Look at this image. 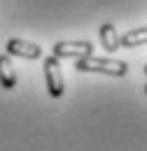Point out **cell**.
<instances>
[{
  "mask_svg": "<svg viewBox=\"0 0 147 151\" xmlns=\"http://www.w3.org/2000/svg\"><path fill=\"white\" fill-rule=\"evenodd\" d=\"M0 86L5 91H12L17 86V72H14V65H12V58L7 54L0 56Z\"/></svg>",
  "mask_w": 147,
  "mask_h": 151,
  "instance_id": "cell-5",
  "label": "cell"
},
{
  "mask_svg": "<svg viewBox=\"0 0 147 151\" xmlns=\"http://www.w3.org/2000/svg\"><path fill=\"white\" fill-rule=\"evenodd\" d=\"M145 93H147V88H145Z\"/></svg>",
  "mask_w": 147,
  "mask_h": 151,
  "instance_id": "cell-9",
  "label": "cell"
},
{
  "mask_svg": "<svg viewBox=\"0 0 147 151\" xmlns=\"http://www.w3.org/2000/svg\"><path fill=\"white\" fill-rule=\"evenodd\" d=\"M93 51V44L91 42H56L54 49H52V56H56L58 60L61 58H82V56H89Z\"/></svg>",
  "mask_w": 147,
  "mask_h": 151,
  "instance_id": "cell-3",
  "label": "cell"
},
{
  "mask_svg": "<svg viewBox=\"0 0 147 151\" xmlns=\"http://www.w3.org/2000/svg\"><path fill=\"white\" fill-rule=\"evenodd\" d=\"M7 56H19V58H28V60H37L42 58V49L33 44V42H26V40H19V37H12L5 47Z\"/></svg>",
  "mask_w": 147,
  "mask_h": 151,
  "instance_id": "cell-4",
  "label": "cell"
},
{
  "mask_svg": "<svg viewBox=\"0 0 147 151\" xmlns=\"http://www.w3.org/2000/svg\"><path fill=\"white\" fill-rule=\"evenodd\" d=\"M75 70L79 72H98V75H110V77H124L129 72V65L124 60H114V58H98L89 56L75 58Z\"/></svg>",
  "mask_w": 147,
  "mask_h": 151,
  "instance_id": "cell-1",
  "label": "cell"
},
{
  "mask_svg": "<svg viewBox=\"0 0 147 151\" xmlns=\"http://www.w3.org/2000/svg\"><path fill=\"white\" fill-rule=\"evenodd\" d=\"M119 44L126 47V49L147 44V28H133V30H129V33H124V35L119 37Z\"/></svg>",
  "mask_w": 147,
  "mask_h": 151,
  "instance_id": "cell-7",
  "label": "cell"
},
{
  "mask_svg": "<svg viewBox=\"0 0 147 151\" xmlns=\"http://www.w3.org/2000/svg\"><path fill=\"white\" fill-rule=\"evenodd\" d=\"M145 75H147V65H145Z\"/></svg>",
  "mask_w": 147,
  "mask_h": 151,
  "instance_id": "cell-8",
  "label": "cell"
},
{
  "mask_svg": "<svg viewBox=\"0 0 147 151\" xmlns=\"http://www.w3.org/2000/svg\"><path fill=\"white\" fill-rule=\"evenodd\" d=\"M44 81H47V88L52 98H61L65 91V84H63V72H61V63L56 56H47L44 58Z\"/></svg>",
  "mask_w": 147,
  "mask_h": 151,
  "instance_id": "cell-2",
  "label": "cell"
},
{
  "mask_svg": "<svg viewBox=\"0 0 147 151\" xmlns=\"http://www.w3.org/2000/svg\"><path fill=\"white\" fill-rule=\"evenodd\" d=\"M98 40L103 44L105 51H117L122 44H119V35H117V28L112 23H103L100 30H98Z\"/></svg>",
  "mask_w": 147,
  "mask_h": 151,
  "instance_id": "cell-6",
  "label": "cell"
}]
</instances>
